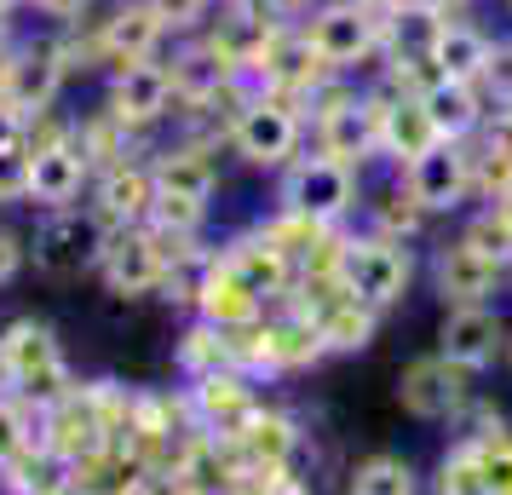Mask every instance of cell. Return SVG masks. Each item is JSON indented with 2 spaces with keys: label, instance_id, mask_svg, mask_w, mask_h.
Returning <instances> with one entry per match:
<instances>
[{
  "label": "cell",
  "instance_id": "1",
  "mask_svg": "<svg viewBox=\"0 0 512 495\" xmlns=\"http://www.w3.org/2000/svg\"><path fill=\"white\" fill-rule=\"evenodd\" d=\"M305 121L317 133V150L334 156V162L357 167V173L380 156V87L357 93L346 75H334L323 93L305 104Z\"/></svg>",
  "mask_w": 512,
  "mask_h": 495
},
{
  "label": "cell",
  "instance_id": "2",
  "mask_svg": "<svg viewBox=\"0 0 512 495\" xmlns=\"http://www.w3.org/2000/svg\"><path fill=\"white\" fill-rule=\"evenodd\" d=\"M0 369H6L12 398L35 403V409L58 403L75 386L70 357L58 346V334H52L47 323H35V317H18V323L0 329Z\"/></svg>",
  "mask_w": 512,
  "mask_h": 495
},
{
  "label": "cell",
  "instance_id": "3",
  "mask_svg": "<svg viewBox=\"0 0 512 495\" xmlns=\"http://www.w3.org/2000/svg\"><path fill=\"white\" fill-rule=\"evenodd\" d=\"M357 202H363L357 167L334 162L323 150H300L277 179V208L305 213V219H317V225H346L351 213H357Z\"/></svg>",
  "mask_w": 512,
  "mask_h": 495
},
{
  "label": "cell",
  "instance_id": "4",
  "mask_svg": "<svg viewBox=\"0 0 512 495\" xmlns=\"http://www.w3.org/2000/svg\"><path fill=\"white\" fill-rule=\"evenodd\" d=\"M305 110L277 93H248L236 104V116L225 121V139L248 167H288L305 150Z\"/></svg>",
  "mask_w": 512,
  "mask_h": 495
},
{
  "label": "cell",
  "instance_id": "5",
  "mask_svg": "<svg viewBox=\"0 0 512 495\" xmlns=\"http://www.w3.org/2000/svg\"><path fill=\"white\" fill-rule=\"evenodd\" d=\"M409 283H415V254H409V242H386V236H374V231L340 242V288L357 294L363 306H374V311L403 306Z\"/></svg>",
  "mask_w": 512,
  "mask_h": 495
},
{
  "label": "cell",
  "instance_id": "6",
  "mask_svg": "<svg viewBox=\"0 0 512 495\" xmlns=\"http://www.w3.org/2000/svg\"><path fill=\"white\" fill-rule=\"evenodd\" d=\"M300 29L334 75H351L380 58V12L369 0H317Z\"/></svg>",
  "mask_w": 512,
  "mask_h": 495
},
{
  "label": "cell",
  "instance_id": "7",
  "mask_svg": "<svg viewBox=\"0 0 512 495\" xmlns=\"http://www.w3.org/2000/svg\"><path fill=\"white\" fill-rule=\"evenodd\" d=\"M397 403L415 415V421H466L478 409V375L449 363L443 352L415 357L403 375H397Z\"/></svg>",
  "mask_w": 512,
  "mask_h": 495
},
{
  "label": "cell",
  "instance_id": "8",
  "mask_svg": "<svg viewBox=\"0 0 512 495\" xmlns=\"http://www.w3.org/2000/svg\"><path fill=\"white\" fill-rule=\"evenodd\" d=\"M93 271L104 277L110 294L121 300H139V294H156L167 277V248L156 225H127V231H104L98 236V260Z\"/></svg>",
  "mask_w": 512,
  "mask_h": 495
},
{
  "label": "cell",
  "instance_id": "9",
  "mask_svg": "<svg viewBox=\"0 0 512 495\" xmlns=\"http://www.w3.org/2000/svg\"><path fill=\"white\" fill-rule=\"evenodd\" d=\"M397 185L409 190L426 213H455L466 196H478L472 190V144L438 139L426 156H415V162L397 173Z\"/></svg>",
  "mask_w": 512,
  "mask_h": 495
},
{
  "label": "cell",
  "instance_id": "10",
  "mask_svg": "<svg viewBox=\"0 0 512 495\" xmlns=\"http://www.w3.org/2000/svg\"><path fill=\"white\" fill-rule=\"evenodd\" d=\"M432 288L443 306H489L507 288V265L484 248H472L466 236H455L432 254Z\"/></svg>",
  "mask_w": 512,
  "mask_h": 495
},
{
  "label": "cell",
  "instance_id": "11",
  "mask_svg": "<svg viewBox=\"0 0 512 495\" xmlns=\"http://www.w3.org/2000/svg\"><path fill=\"white\" fill-rule=\"evenodd\" d=\"M104 110L116 121H127L133 133H150L156 121H167L179 104H173V75H167L162 58H144V64H121L110 70V93H104Z\"/></svg>",
  "mask_w": 512,
  "mask_h": 495
},
{
  "label": "cell",
  "instance_id": "12",
  "mask_svg": "<svg viewBox=\"0 0 512 495\" xmlns=\"http://www.w3.org/2000/svg\"><path fill=\"white\" fill-rule=\"evenodd\" d=\"M438 352L449 363H461L472 375L495 369L507 357V323L495 306H449L443 311V329H438Z\"/></svg>",
  "mask_w": 512,
  "mask_h": 495
},
{
  "label": "cell",
  "instance_id": "13",
  "mask_svg": "<svg viewBox=\"0 0 512 495\" xmlns=\"http://www.w3.org/2000/svg\"><path fill=\"white\" fill-rule=\"evenodd\" d=\"M190 409H196V426H202L208 438L231 444L265 403H259L254 380L242 375V369H219V375H208V380H190Z\"/></svg>",
  "mask_w": 512,
  "mask_h": 495
},
{
  "label": "cell",
  "instance_id": "14",
  "mask_svg": "<svg viewBox=\"0 0 512 495\" xmlns=\"http://www.w3.org/2000/svg\"><path fill=\"white\" fill-rule=\"evenodd\" d=\"M150 208H156L150 162H121V167H110V173H98L93 179V202H87V213L98 219V231L150 225Z\"/></svg>",
  "mask_w": 512,
  "mask_h": 495
},
{
  "label": "cell",
  "instance_id": "15",
  "mask_svg": "<svg viewBox=\"0 0 512 495\" xmlns=\"http://www.w3.org/2000/svg\"><path fill=\"white\" fill-rule=\"evenodd\" d=\"M219 260L231 265V271H236V277H242L248 288H254L265 306H282V300L294 294V277H300V271H294V260L282 254L271 236H265V225H254V231L231 236V242L219 248Z\"/></svg>",
  "mask_w": 512,
  "mask_h": 495
},
{
  "label": "cell",
  "instance_id": "16",
  "mask_svg": "<svg viewBox=\"0 0 512 495\" xmlns=\"http://www.w3.org/2000/svg\"><path fill=\"white\" fill-rule=\"evenodd\" d=\"M29 202L41 213H75L81 208V196L93 190V167L87 156L70 144H52V150H29Z\"/></svg>",
  "mask_w": 512,
  "mask_h": 495
},
{
  "label": "cell",
  "instance_id": "17",
  "mask_svg": "<svg viewBox=\"0 0 512 495\" xmlns=\"http://www.w3.org/2000/svg\"><path fill=\"white\" fill-rule=\"evenodd\" d=\"M98 219L93 213H47L41 219V231L29 236V254H35V265L41 271H52V277H70V271H93V260H98Z\"/></svg>",
  "mask_w": 512,
  "mask_h": 495
},
{
  "label": "cell",
  "instance_id": "18",
  "mask_svg": "<svg viewBox=\"0 0 512 495\" xmlns=\"http://www.w3.org/2000/svg\"><path fill=\"white\" fill-rule=\"evenodd\" d=\"M64 81H70V64H64L58 41H24V47L12 52V81H6V98H12L24 116H41V110L58 104Z\"/></svg>",
  "mask_w": 512,
  "mask_h": 495
},
{
  "label": "cell",
  "instance_id": "19",
  "mask_svg": "<svg viewBox=\"0 0 512 495\" xmlns=\"http://www.w3.org/2000/svg\"><path fill=\"white\" fill-rule=\"evenodd\" d=\"M98 41H104V64L121 70V64H144L156 58L167 41V24L156 18L150 0H121L110 18H98Z\"/></svg>",
  "mask_w": 512,
  "mask_h": 495
},
{
  "label": "cell",
  "instance_id": "20",
  "mask_svg": "<svg viewBox=\"0 0 512 495\" xmlns=\"http://www.w3.org/2000/svg\"><path fill=\"white\" fill-rule=\"evenodd\" d=\"M420 110H426V121H432V133L449 144H472L478 133H484L489 121V98L484 87H466V81H426L420 87Z\"/></svg>",
  "mask_w": 512,
  "mask_h": 495
},
{
  "label": "cell",
  "instance_id": "21",
  "mask_svg": "<svg viewBox=\"0 0 512 495\" xmlns=\"http://www.w3.org/2000/svg\"><path fill=\"white\" fill-rule=\"evenodd\" d=\"M150 179L156 196H185V202H208L219 185V167H213V144L208 139H179L150 156Z\"/></svg>",
  "mask_w": 512,
  "mask_h": 495
},
{
  "label": "cell",
  "instance_id": "22",
  "mask_svg": "<svg viewBox=\"0 0 512 495\" xmlns=\"http://www.w3.org/2000/svg\"><path fill=\"white\" fill-rule=\"evenodd\" d=\"M489 52H495V35L472 18H449L432 41V75L438 81H466V87H484V70H489Z\"/></svg>",
  "mask_w": 512,
  "mask_h": 495
},
{
  "label": "cell",
  "instance_id": "23",
  "mask_svg": "<svg viewBox=\"0 0 512 495\" xmlns=\"http://www.w3.org/2000/svg\"><path fill=\"white\" fill-rule=\"evenodd\" d=\"M196 317H202V323H213V329L236 334V329H254L259 317H265V300H259L254 288H248L231 265L213 254L208 277H202V294H196Z\"/></svg>",
  "mask_w": 512,
  "mask_h": 495
},
{
  "label": "cell",
  "instance_id": "24",
  "mask_svg": "<svg viewBox=\"0 0 512 495\" xmlns=\"http://www.w3.org/2000/svg\"><path fill=\"white\" fill-rule=\"evenodd\" d=\"M438 144V133H432V121H426V110H420V98H397L380 87V156L403 173V167L415 162V156H426Z\"/></svg>",
  "mask_w": 512,
  "mask_h": 495
},
{
  "label": "cell",
  "instance_id": "25",
  "mask_svg": "<svg viewBox=\"0 0 512 495\" xmlns=\"http://www.w3.org/2000/svg\"><path fill=\"white\" fill-rule=\"evenodd\" d=\"M75 150L87 156V167L98 179V173H110L121 162H139V133L127 121H116L110 110H93L87 121H75Z\"/></svg>",
  "mask_w": 512,
  "mask_h": 495
},
{
  "label": "cell",
  "instance_id": "26",
  "mask_svg": "<svg viewBox=\"0 0 512 495\" xmlns=\"http://www.w3.org/2000/svg\"><path fill=\"white\" fill-rule=\"evenodd\" d=\"M478 426L466 432L472 449H478V472H484V490L495 495H512V432L501 415H489V409H472Z\"/></svg>",
  "mask_w": 512,
  "mask_h": 495
},
{
  "label": "cell",
  "instance_id": "27",
  "mask_svg": "<svg viewBox=\"0 0 512 495\" xmlns=\"http://www.w3.org/2000/svg\"><path fill=\"white\" fill-rule=\"evenodd\" d=\"M219 369H231V334L196 317V323L179 334V375L208 380V375H219Z\"/></svg>",
  "mask_w": 512,
  "mask_h": 495
},
{
  "label": "cell",
  "instance_id": "28",
  "mask_svg": "<svg viewBox=\"0 0 512 495\" xmlns=\"http://www.w3.org/2000/svg\"><path fill=\"white\" fill-rule=\"evenodd\" d=\"M426 219H432V213L420 208V202H415V196H409L403 185L380 190V196L369 202V231H374V236H386V242H415Z\"/></svg>",
  "mask_w": 512,
  "mask_h": 495
},
{
  "label": "cell",
  "instance_id": "29",
  "mask_svg": "<svg viewBox=\"0 0 512 495\" xmlns=\"http://www.w3.org/2000/svg\"><path fill=\"white\" fill-rule=\"evenodd\" d=\"M346 495H420V478L403 455H363L351 467Z\"/></svg>",
  "mask_w": 512,
  "mask_h": 495
},
{
  "label": "cell",
  "instance_id": "30",
  "mask_svg": "<svg viewBox=\"0 0 512 495\" xmlns=\"http://www.w3.org/2000/svg\"><path fill=\"white\" fill-rule=\"evenodd\" d=\"M35 444H41V409L24 398H0V472L24 461Z\"/></svg>",
  "mask_w": 512,
  "mask_h": 495
},
{
  "label": "cell",
  "instance_id": "31",
  "mask_svg": "<svg viewBox=\"0 0 512 495\" xmlns=\"http://www.w3.org/2000/svg\"><path fill=\"white\" fill-rule=\"evenodd\" d=\"M438 495H484L478 449H472V438H466V432L443 449V461H438Z\"/></svg>",
  "mask_w": 512,
  "mask_h": 495
},
{
  "label": "cell",
  "instance_id": "32",
  "mask_svg": "<svg viewBox=\"0 0 512 495\" xmlns=\"http://www.w3.org/2000/svg\"><path fill=\"white\" fill-rule=\"evenodd\" d=\"M156 18L167 24V35H202L219 12V0H150Z\"/></svg>",
  "mask_w": 512,
  "mask_h": 495
},
{
  "label": "cell",
  "instance_id": "33",
  "mask_svg": "<svg viewBox=\"0 0 512 495\" xmlns=\"http://www.w3.org/2000/svg\"><path fill=\"white\" fill-rule=\"evenodd\" d=\"M461 236L472 242V248L495 254L501 265H512V225H507V219H501L495 208H478V213H472V225H466Z\"/></svg>",
  "mask_w": 512,
  "mask_h": 495
},
{
  "label": "cell",
  "instance_id": "34",
  "mask_svg": "<svg viewBox=\"0 0 512 495\" xmlns=\"http://www.w3.org/2000/svg\"><path fill=\"white\" fill-rule=\"evenodd\" d=\"M29 150L18 144V150H0V208H18V202H29Z\"/></svg>",
  "mask_w": 512,
  "mask_h": 495
},
{
  "label": "cell",
  "instance_id": "35",
  "mask_svg": "<svg viewBox=\"0 0 512 495\" xmlns=\"http://www.w3.org/2000/svg\"><path fill=\"white\" fill-rule=\"evenodd\" d=\"M484 98H489V110H501V104H512V41H495V52H489V70H484Z\"/></svg>",
  "mask_w": 512,
  "mask_h": 495
},
{
  "label": "cell",
  "instance_id": "36",
  "mask_svg": "<svg viewBox=\"0 0 512 495\" xmlns=\"http://www.w3.org/2000/svg\"><path fill=\"white\" fill-rule=\"evenodd\" d=\"M24 265H29V242L12 231V225H0V288L18 283V277H24Z\"/></svg>",
  "mask_w": 512,
  "mask_h": 495
},
{
  "label": "cell",
  "instance_id": "37",
  "mask_svg": "<svg viewBox=\"0 0 512 495\" xmlns=\"http://www.w3.org/2000/svg\"><path fill=\"white\" fill-rule=\"evenodd\" d=\"M41 18H52V24H87V12H93V0H29Z\"/></svg>",
  "mask_w": 512,
  "mask_h": 495
},
{
  "label": "cell",
  "instance_id": "38",
  "mask_svg": "<svg viewBox=\"0 0 512 495\" xmlns=\"http://www.w3.org/2000/svg\"><path fill=\"white\" fill-rule=\"evenodd\" d=\"M29 133V116L12 104V98H0V150H18Z\"/></svg>",
  "mask_w": 512,
  "mask_h": 495
},
{
  "label": "cell",
  "instance_id": "39",
  "mask_svg": "<svg viewBox=\"0 0 512 495\" xmlns=\"http://www.w3.org/2000/svg\"><path fill=\"white\" fill-rule=\"evenodd\" d=\"M259 6H265V12H271V18H282V24H305V18H311V6H317V0H259Z\"/></svg>",
  "mask_w": 512,
  "mask_h": 495
},
{
  "label": "cell",
  "instance_id": "40",
  "mask_svg": "<svg viewBox=\"0 0 512 495\" xmlns=\"http://www.w3.org/2000/svg\"><path fill=\"white\" fill-rule=\"evenodd\" d=\"M12 52L18 47H0V98H6V81H12Z\"/></svg>",
  "mask_w": 512,
  "mask_h": 495
},
{
  "label": "cell",
  "instance_id": "41",
  "mask_svg": "<svg viewBox=\"0 0 512 495\" xmlns=\"http://www.w3.org/2000/svg\"><path fill=\"white\" fill-rule=\"evenodd\" d=\"M18 6H29V0H0V24H12V12Z\"/></svg>",
  "mask_w": 512,
  "mask_h": 495
},
{
  "label": "cell",
  "instance_id": "42",
  "mask_svg": "<svg viewBox=\"0 0 512 495\" xmlns=\"http://www.w3.org/2000/svg\"><path fill=\"white\" fill-rule=\"evenodd\" d=\"M0 398H12V386H6V369H0Z\"/></svg>",
  "mask_w": 512,
  "mask_h": 495
},
{
  "label": "cell",
  "instance_id": "43",
  "mask_svg": "<svg viewBox=\"0 0 512 495\" xmlns=\"http://www.w3.org/2000/svg\"><path fill=\"white\" fill-rule=\"evenodd\" d=\"M507 363H512V329H507Z\"/></svg>",
  "mask_w": 512,
  "mask_h": 495
},
{
  "label": "cell",
  "instance_id": "44",
  "mask_svg": "<svg viewBox=\"0 0 512 495\" xmlns=\"http://www.w3.org/2000/svg\"><path fill=\"white\" fill-rule=\"evenodd\" d=\"M507 283H512V265H507Z\"/></svg>",
  "mask_w": 512,
  "mask_h": 495
},
{
  "label": "cell",
  "instance_id": "45",
  "mask_svg": "<svg viewBox=\"0 0 512 495\" xmlns=\"http://www.w3.org/2000/svg\"><path fill=\"white\" fill-rule=\"evenodd\" d=\"M507 12H512V0H507Z\"/></svg>",
  "mask_w": 512,
  "mask_h": 495
},
{
  "label": "cell",
  "instance_id": "46",
  "mask_svg": "<svg viewBox=\"0 0 512 495\" xmlns=\"http://www.w3.org/2000/svg\"><path fill=\"white\" fill-rule=\"evenodd\" d=\"M484 495H495V490H484Z\"/></svg>",
  "mask_w": 512,
  "mask_h": 495
},
{
  "label": "cell",
  "instance_id": "47",
  "mask_svg": "<svg viewBox=\"0 0 512 495\" xmlns=\"http://www.w3.org/2000/svg\"><path fill=\"white\" fill-rule=\"evenodd\" d=\"M219 6H225V0H219Z\"/></svg>",
  "mask_w": 512,
  "mask_h": 495
},
{
  "label": "cell",
  "instance_id": "48",
  "mask_svg": "<svg viewBox=\"0 0 512 495\" xmlns=\"http://www.w3.org/2000/svg\"><path fill=\"white\" fill-rule=\"evenodd\" d=\"M70 495H75V490H70Z\"/></svg>",
  "mask_w": 512,
  "mask_h": 495
}]
</instances>
